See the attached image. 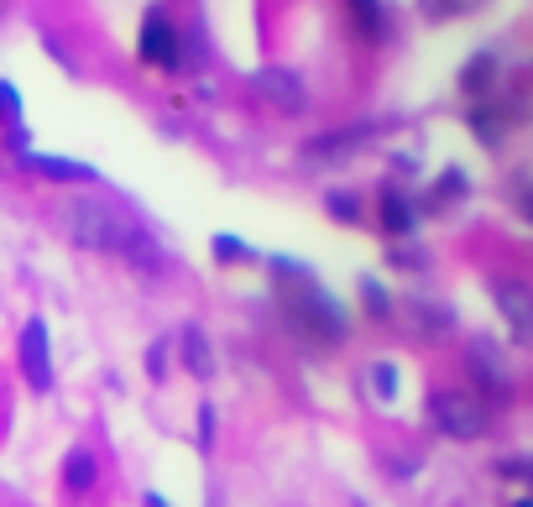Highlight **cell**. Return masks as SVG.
<instances>
[{
  "mask_svg": "<svg viewBox=\"0 0 533 507\" xmlns=\"http://www.w3.org/2000/svg\"><path fill=\"white\" fill-rule=\"evenodd\" d=\"M95 476H100V466H95V455H89V450H74L63 460V481L74 492H89V487H95Z\"/></svg>",
  "mask_w": 533,
  "mask_h": 507,
  "instance_id": "cell-11",
  "label": "cell"
},
{
  "mask_svg": "<svg viewBox=\"0 0 533 507\" xmlns=\"http://www.w3.org/2000/svg\"><path fill=\"white\" fill-rule=\"evenodd\" d=\"M429 419H434L439 434H450V440H481V434H486V403L450 387V393L429 398Z\"/></svg>",
  "mask_w": 533,
  "mask_h": 507,
  "instance_id": "cell-3",
  "label": "cell"
},
{
  "mask_svg": "<svg viewBox=\"0 0 533 507\" xmlns=\"http://www.w3.org/2000/svg\"><path fill=\"white\" fill-rule=\"evenodd\" d=\"M251 89L267 100V105H277V110H288V115H298L304 110V84H298V74H288V68H262L257 79H251Z\"/></svg>",
  "mask_w": 533,
  "mask_h": 507,
  "instance_id": "cell-7",
  "label": "cell"
},
{
  "mask_svg": "<svg viewBox=\"0 0 533 507\" xmlns=\"http://www.w3.org/2000/svg\"><path fill=\"white\" fill-rule=\"evenodd\" d=\"M27 168H37L42 178H58V183L95 178V168H84V163H63V157H42V152H27Z\"/></svg>",
  "mask_w": 533,
  "mask_h": 507,
  "instance_id": "cell-10",
  "label": "cell"
},
{
  "mask_svg": "<svg viewBox=\"0 0 533 507\" xmlns=\"http://www.w3.org/2000/svg\"><path fill=\"white\" fill-rule=\"evenodd\" d=\"M63 230L68 241L84 251H115V257H131L136 267H157V246L142 225H131L121 210H110L105 199H63Z\"/></svg>",
  "mask_w": 533,
  "mask_h": 507,
  "instance_id": "cell-1",
  "label": "cell"
},
{
  "mask_svg": "<svg viewBox=\"0 0 533 507\" xmlns=\"http://www.w3.org/2000/svg\"><path fill=\"white\" fill-rule=\"evenodd\" d=\"M351 16L366 37H382L387 32V16H382V0H351Z\"/></svg>",
  "mask_w": 533,
  "mask_h": 507,
  "instance_id": "cell-13",
  "label": "cell"
},
{
  "mask_svg": "<svg viewBox=\"0 0 533 507\" xmlns=\"http://www.w3.org/2000/svg\"><path fill=\"white\" fill-rule=\"evenodd\" d=\"M147 507H168V502H162V497H157V492H147Z\"/></svg>",
  "mask_w": 533,
  "mask_h": 507,
  "instance_id": "cell-20",
  "label": "cell"
},
{
  "mask_svg": "<svg viewBox=\"0 0 533 507\" xmlns=\"http://www.w3.org/2000/svg\"><path fill=\"white\" fill-rule=\"evenodd\" d=\"M277 267V288H283V304H288V314H293V325H304L309 335H319V340H345V309L335 304L330 293H324L304 267H293V262H272Z\"/></svg>",
  "mask_w": 533,
  "mask_h": 507,
  "instance_id": "cell-2",
  "label": "cell"
},
{
  "mask_svg": "<svg viewBox=\"0 0 533 507\" xmlns=\"http://www.w3.org/2000/svg\"><path fill=\"white\" fill-rule=\"evenodd\" d=\"M136 53H142V63L178 68V32H173V21L162 16V11L142 16V42H136Z\"/></svg>",
  "mask_w": 533,
  "mask_h": 507,
  "instance_id": "cell-6",
  "label": "cell"
},
{
  "mask_svg": "<svg viewBox=\"0 0 533 507\" xmlns=\"http://www.w3.org/2000/svg\"><path fill=\"white\" fill-rule=\"evenodd\" d=\"M466 361H471V377L481 382V393H492V398H507V393H513V366H507V356L497 351L492 340H471Z\"/></svg>",
  "mask_w": 533,
  "mask_h": 507,
  "instance_id": "cell-5",
  "label": "cell"
},
{
  "mask_svg": "<svg viewBox=\"0 0 533 507\" xmlns=\"http://www.w3.org/2000/svg\"><path fill=\"white\" fill-rule=\"evenodd\" d=\"M377 215H382V230L387 236H408L413 230V204H408V194L403 189H382V199H377Z\"/></svg>",
  "mask_w": 533,
  "mask_h": 507,
  "instance_id": "cell-9",
  "label": "cell"
},
{
  "mask_svg": "<svg viewBox=\"0 0 533 507\" xmlns=\"http://www.w3.org/2000/svg\"><path fill=\"white\" fill-rule=\"evenodd\" d=\"M372 387H377V398H392V393H398V372H392L387 361H377L372 366Z\"/></svg>",
  "mask_w": 533,
  "mask_h": 507,
  "instance_id": "cell-15",
  "label": "cell"
},
{
  "mask_svg": "<svg viewBox=\"0 0 533 507\" xmlns=\"http://www.w3.org/2000/svg\"><path fill=\"white\" fill-rule=\"evenodd\" d=\"M215 257H220V262H236V257H251V251H246V241H236V236H215Z\"/></svg>",
  "mask_w": 533,
  "mask_h": 507,
  "instance_id": "cell-16",
  "label": "cell"
},
{
  "mask_svg": "<svg viewBox=\"0 0 533 507\" xmlns=\"http://www.w3.org/2000/svg\"><path fill=\"white\" fill-rule=\"evenodd\" d=\"M492 79H497V58H486V53H481V58H471V68H466V79H460V84H466L471 95H481V89L492 84Z\"/></svg>",
  "mask_w": 533,
  "mask_h": 507,
  "instance_id": "cell-14",
  "label": "cell"
},
{
  "mask_svg": "<svg viewBox=\"0 0 533 507\" xmlns=\"http://www.w3.org/2000/svg\"><path fill=\"white\" fill-rule=\"evenodd\" d=\"M330 210H335L340 220H356V199H351V194H330Z\"/></svg>",
  "mask_w": 533,
  "mask_h": 507,
  "instance_id": "cell-18",
  "label": "cell"
},
{
  "mask_svg": "<svg viewBox=\"0 0 533 507\" xmlns=\"http://www.w3.org/2000/svg\"><path fill=\"white\" fill-rule=\"evenodd\" d=\"M361 298L372 304V314H377V319H387V293H382V283L366 278V283H361Z\"/></svg>",
  "mask_w": 533,
  "mask_h": 507,
  "instance_id": "cell-17",
  "label": "cell"
},
{
  "mask_svg": "<svg viewBox=\"0 0 533 507\" xmlns=\"http://www.w3.org/2000/svg\"><path fill=\"white\" fill-rule=\"evenodd\" d=\"M466 6H476V0H445V11H466Z\"/></svg>",
  "mask_w": 533,
  "mask_h": 507,
  "instance_id": "cell-19",
  "label": "cell"
},
{
  "mask_svg": "<svg viewBox=\"0 0 533 507\" xmlns=\"http://www.w3.org/2000/svg\"><path fill=\"white\" fill-rule=\"evenodd\" d=\"M183 361H189V372H199V377H210V372H215L210 340H204L199 330H183Z\"/></svg>",
  "mask_w": 533,
  "mask_h": 507,
  "instance_id": "cell-12",
  "label": "cell"
},
{
  "mask_svg": "<svg viewBox=\"0 0 533 507\" xmlns=\"http://www.w3.org/2000/svg\"><path fill=\"white\" fill-rule=\"evenodd\" d=\"M21 377L32 382V393L53 387V351H48V325L42 319H27V330H21Z\"/></svg>",
  "mask_w": 533,
  "mask_h": 507,
  "instance_id": "cell-4",
  "label": "cell"
},
{
  "mask_svg": "<svg viewBox=\"0 0 533 507\" xmlns=\"http://www.w3.org/2000/svg\"><path fill=\"white\" fill-rule=\"evenodd\" d=\"M492 298L502 304V314H507V325H513V335L528 340V330H533V293H528L518 278H497V283H492Z\"/></svg>",
  "mask_w": 533,
  "mask_h": 507,
  "instance_id": "cell-8",
  "label": "cell"
}]
</instances>
